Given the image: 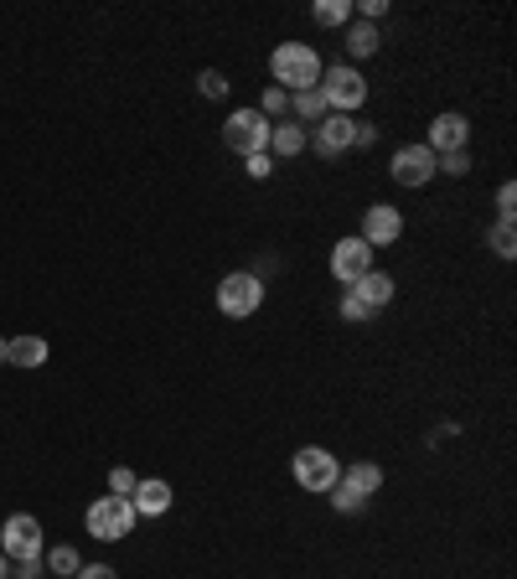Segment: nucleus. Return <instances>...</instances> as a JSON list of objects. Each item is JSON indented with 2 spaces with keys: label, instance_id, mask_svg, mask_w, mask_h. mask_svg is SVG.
I'll return each instance as SVG.
<instances>
[{
  "label": "nucleus",
  "instance_id": "obj_30",
  "mask_svg": "<svg viewBox=\"0 0 517 579\" xmlns=\"http://www.w3.org/2000/svg\"><path fill=\"white\" fill-rule=\"evenodd\" d=\"M497 218H517V187H513V181L497 187Z\"/></svg>",
  "mask_w": 517,
  "mask_h": 579
},
{
  "label": "nucleus",
  "instance_id": "obj_16",
  "mask_svg": "<svg viewBox=\"0 0 517 579\" xmlns=\"http://www.w3.org/2000/svg\"><path fill=\"white\" fill-rule=\"evenodd\" d=\"M6 362H11L16 372H37L47 362V342L42 337H11V342H6Z\"/></svg>",
  "mask_w": 517,
  "mask_h": 579
},
{
  "label": "nucleus",
  "instance_id": "obj_7",
  "mask_svg": "<svg viewBox=\"0 0 517 579\" xmlns=\"http://www.w3.org/2000/svg\"><path fill=\"white\" fill-rule=\"evenodd\" d=\"M42 522L31 518V512H11V518L0 522V553L11 559V565H27V559H42Z\"/></svg>",
  "mask_w": 517,
  "mask_h": 579
},
{
  "label": "nucleus",
  "instance_id": "obj_2",
  "mask_svg": "<svg viewBox=\"0 0 517 579\" xmlns=\"http://www.w3.org/2000/svg\"><path fill=\"white\" fill-rule=\"evenodd\" d=\"M321 99L331 114H357V109L368 104V78L357 62H331L321 68Z\"/></svg>",
  "mask_w": 517,
  "mask_h": 579
},
{
  "label": "nucleus",
  "instance_id": "obj_23",
  "mask_svg": "<svg viewBox=\"0 0 517 579\" xmlns=\"http://www.w3.org/2000/svg\"><path fill=\"white\" fill-rule=\"evenodd\" d=\"M253 109H259V114H265L269 124H280V119L290 114V93H285V89H275V83H269V89L259 93V104H253Z\"/></svg>",
  "mask_w": 517,
  "mask_h": 579
},
{
  "label": "nucleus",
  "instance_id": "obj_18",
  "mask_svg": "<svg viewBox=\"0 0 517 579\" xmlns=\"http://www.w3.org/2000/svg\"><path fill=\"white\" fill-rule=\"evenodd\" d=\"M341 47H347V58H372L378 47H384V37H378V27H368V21H347V37H341Z\"/></svg>",
  "mask_w": 517,
  "mask_h": 579
},
{
  "label": "nucleus",
  "instance_id": "obj_25",
  "mask_svg": "<svg viewBox=\"0 0 517 579\" xmlns=\"http://www.w3.org/2000/svg\"><path fill=\"white\" fill-rule=\"evenodd\" d=\"M435 171H445V177H471V150H450V156H435Z\"/></svg>",
  "mask_w": 517,
  "mask_h": 579
},
{
  "label": "nucleus",
  "instance_id": "obj_20",
  "mask_svg": "<svg viewBox=\"0 0 517 579\" xmlns=\"http://www.w3.org/2000/svg\"><path fill=\"white\" fill-rule=\"evenodd\" d=\"M310 21L316 27H347L352 21V0H316L310 6Z\"/></svg>",
  "mask_w": 517,
  "mask_h": 579
},
{
  "label": "nucleus",
  "instance_id": "obj_32",
  "mask_svg": "<svg viewBox=\"0 0 517 579\" xmlns=\"http://www.w3.org/2000/svg\"><path fill=\"white\" fill-rule=\"evenodd\" d=\"M372 140H378V124H368V119H357V150H368Z\"/></svg>",
  "mask_w": 517,
  "mask_h": 579
},
{
  "label": "nucleus",
  "instance_id": "obj_12",
  "mask_svg": "<svg viewBox=\"0 0 517 579\" xmlns=\"http://www.w3.org/2000/svg\"><path fill=\"white\" fill-rule=\"evenodd\" d=\"M466 140H471V119L456 114V109H445V114L429 119V134L425 146L435 150V156H450V150H466Z\"/></svg>",
  "mask_w": 517,
  "mask_h": 579
},
{
  "label": "nucleus",
  "instance_id": "obj_11",
  "mask_svg": "<svg viewBox=\"0 0 517 579\" xmlns=\"http://www.w3.org/2000/svg\"><path fill=\"white\" fill-rule=\"evenodd\" d=\"M362 243L368 249H394L404 238V208H394V202H372L368 212H362Z\"/></svg>",
  "mask_w": 517,
  "mask_h": 579
},
{
  "label": "nucleus",
  "instance_id": "obj_22",
  "mask_svg": "<svg viewBox=\"0 0 517 579\" xmlns=\"http://www.w3.org/2000/svg\"><path fill=\"white\" fill-rule=\"evenodd\" d=\"M487 249L497 253V259H513V253H517V228H513V218H497V223H491Z\"/></svg>",
  "mask_w": 517,
  "mask_h": 579
},
{
  "label": "nucleus",
  "instance_id": "obj_4",
  "mask_svg": "<svg viewBox=\"0 0 517 579\" xmlns=\"http://www.w3.org/2000/svg\"><path fill=\"white\" fill-rule=\"evenodd\" d=\"M135 507L130 497H93L89 512H83V528H89V538H99V543H119V538L135 533Z\"/></svg>",
  "mask_w": 517,
  "mask_h": 579
},
{
  "label": "nucleus",
  "instance_id": "obj_17",
  "mask_svg": "<svg viewBox=\"0 0 517 579\" xmlns=\"http://www.w3.org/2000/svg\"><path fill=\"white\" fill-rule=\"evenodd\" d=\"M337 481H347L357 497H368V502H372V497L384 491V466H378V461H352V466H341Z\"/></svg>",
  "mask_w": 517,
  "mask_h": 579
},
{
  "label": "nucleus",
  "instance_id": "obj_34",
  "mask_svg": "<svg viewBox=\"0 0 517 579\" xmlns=\"http://www.w3.org/2000/svg\"><path fill=\"white\" fill-rule=\"evenodd\" d=\"M0 579H11V559L6 553H0Z\"/></svg>",
  "mask_w": 517,
  "mask_h": 579
},
{
  "label": "nucleus",
  "instance_id": "obj_19",
  "mask_svg": "<svg viewBox=\"0 0 517 579\" xmlns=\"http://www.w3.org/2000/svg\"><path fill=\"white\" fill-rule=\"evenodd\" d=\"M331 114V109H326V99H321V89H306V93H290V119H296L300 130H316V124H321V119Z\"/></svg>",
  "mask_w": 517,
  "mask_h": 579
},
{
  "label": "nucleus",
  "instance_id": "obj_26",
  "mask_svg": "<svg viewBox=\"0 0 517 579\" xmlns=\"http://www.w3.org/2000/svg\"><path fill=\"white\" fill-rule=\"evenodd\" d=\"M197 89H202V99H228V73L202 68V73H197Z\"/></svg>",
  "mask_w": 517,
  "mask_h": 579
},
{
  "label": "nucleus",
  "instance_id": "obj_3",
  "mask_svg": "<svg viewBox=\"0 0 517 579\" xmlns=\"http://www.w3.org/2000/svg\"><path fill=\"white\" fill-rule=\"evenodd\" d=\"M259 306H265V280L253 269H228L218 280V311L228 321H249Z\"/></svg>",
  "mask_w": 517,
  "mask_h": 579
},
{
  "label": "nucleus",
  "instance_id": "obj_35",
  "mask_svg": "<svg viewBox=\"0 0 517 579\" xmlns=\"http://www.w3.org/2000/svg\"><path fill=\"white\" fill-rule=\"evenodd\" d=\"M0 362H6V337H0Z\"/></svg>",
  "mask_w": 517,
  "mask_h": 579
},
{
  "label": "nucleus",
  "instance_id": "obj_31",
  "mask_svg": "<svg viewBox=\"0 0 517 579\" xmlns=\"http://www.w3.org/2000/svg\"><path fill=\"white\" fill-rule=\"evenodd\" d=\"M11 579H42V559H27V565H11Z\"/></svg>",
  "mask_w": 517,
  "mask_h": 579
},
{
  "label": "nucleus",
  "instance_id": "obj_10",
  "mask_svg": "<svg viewBox=\"0 0 517 579\" xmlns=\"http://www.w3.org/2000/svg\"><path fill=\"white\" fill-rule=\"evenodd\" d=\"M368 269H378V264H372V249H368V243H362L357 233L337 238V249H331V280L352 290V284L368 274Z\"/></svg>",
  "mask_w": 517,
  "mask_h": 579
},
{
  "label": "nucleus",
  "instance_id": "obj_8",
  "mask_svg": "<svg viewBox=\"0 0 517 579\" xmlns=\"http://www.w3.org/2000/svg\"><path fill=\"white\" fill-rule=\"evenodd\" d=\"M321 161H341L347 150H357V119L352 114H326L316 130H310V146Z\"/></svg>",
  "mask_w": 517,
  "mask_h": 579
},
{
  "label": "nucleus",
  "instance_id": "obj_5",
  "mask_svg": "<svg viewBox=\"0 0 517 579\" xmlns=\"http://www.w3.org/2000/svg\"><path fill=\"white\" fill-rule=\"evenodd\" d=\"M290 476H296L300 491H310V497H326V491L337 487L341 461L326 446H300L296 456H290Z\"/></svg>",
  "mask_w": 517,
  "mask_h": 579
},
{
  "label": "nucleus",
  "instance_id": "obj_1",
  "mask_svg": "<svg viewBox=\"0 0 517 579\" xmlns=\"http://www.w3.org/2000/svg\"><path fill=\"white\" fill-rule=\"evenodd\" d=\"M269 78H275V89H285V93L321 89V52L310 42H280L269 52Z\"/></svg>",
  "mask_w": 517,
  "mask_h": 579
},
{
  "label": "nucleus",
  "instance_id": "obj_14",
  "mask_svg": "<svg viewBox=\"0 0 517 579\" xmlns=\"http://www.w3.org/2000/svg\"><path fill=\"white\" fill-rule=\"evenodd\" d=\"M357 296L368 300V311L378 316L384 311V306H394V296H399V284H394V274H388V269H368V274H362V280L352 284Z\"/></svg>",
  "mask_w": 517,
  "mask_h": 579
},
{
  "label": "nucleus",
  "instance_id": "obj_13",
  "mask_svg": "<svg viewBox=\"0 0 517 579\" xmlns=\"http://www.w3.org/2000/svg\"><path fill=\"white\" fill-rule=\"evenodd\" d=\"M171 502H177V491H171V481H161V476H140V487H135L130 507H135V518H166L171 512Z\"/></svg>",
  "mask_w": 517,
  "mask_h": 579
},
{
  "label": "nucleus",
  "instance_id": "obj_6",
  "mask_svg": "<svg viewBox=\"0 0 517 579\" xmlns=\"http://www.w3.org/2000/svg\"><path fill=\"white\" fill-rule=\"evenodd\" d=\"M269 130H275V124H269V119L259 114V109H233V114L222 119V146L233 150V156H243V161H249V156L269 150Z\"/></svg>",
  "mask_w": 517,
  "mask_h": 579
},
{
  "label": "nucleus",
  "instance_id": "obj_24",
  "mask_svg": "<svg viewBox=\"0 0 517 579\" xmlns=\"http://www.w3.org/2000/svg\"><path fill=\"white\" fill-rule=\"evenodd\" d=\"M326 497H331V507H337V512H347V518H352V512H362V507H368V497H357V491L347 487V481H337V487L326 491Z\"/></svg>",
  "mask_w": 517,
  "mask_h": 579
},
{
  "label": "nucleus",
  "instance_id": "obj_29",
  "mask_svg": "<svg viewBox=\"0 0 517 579\" xmlns=\"http://www.w3.org/2000/svg\"><path fill=\"white\" fill-rule=\"evenodd\" d=\"M275 166H280V161H275L269 150H259V156H249V161H243V171H249L253 181H269V177H275Z\"/></svg>",
  "mask_w": 517,
  "mask_h": 579
},
{
  "label": "nucleus",
  "instance_id": "obj_27",
  "mask_svg": "<svg viewBox=\"0 0 517 579\" xmlns=\"http://www.w3.org/2000/svg\"><path fill=\"white\" fill-rule=\"evenodd\" d=\"M135 487H140V476H135L130 466H115V471H109V497H135Z\"/></svg>",
  "mask_w": 517,
  "mask_h": 579
},
{
  "label": "nucleus",
  "instance_id": "obj_15",
  "mask_svg": "<svg viewBox=\"0 0 517 579\" xmlns=\"http://www.w3.org/2000/svg\"><path fill=\"white\" fill-rule=\"evenodd\" d=\"M306 146H310V130H300L296 119H280V124L269 130V156H275V161H296Z\"/></svg>",
  "mask_w": 517,
  "mask_h": 579
},
{
  "label": "nucleus",
  "instance_id": "obj_21",
  "mask_svg": "<svg viewBox=\"0 0 517 579\" xmlns=\"http://www.w3.org/2000/svg\"><path fill=\"white\" fill-rule=\"evenodd\" d=\"M42 565L52 569V575H58V579H73L78 569H83V559H78V549H73V543H58V549H47V553H42Z\"/></svg>",
  "mask_w": 517,
  "mask_h": 579
},
{
  "label": "nucleus",
  "instance_id": "obj_9",
  "mask_svg": "<svg viewBox=\"0 0 517 579\" xmlns=\"http://www.w3.org/2000/svg\"><path fill=\"white\" fill-rule=\"evenodd\" d=\"M388 177L399 181V187H429V181L440 177L435 171V150L419 140V146H399L394 150V161H388Z\"/></svg>",
  "mask_w": 517,
  "mask_h": 579
},
{
  "label": "nucleus",
  "instance_id": "obj_28",
  "mask_svg": "<svg viewBox=\"0 0 517 579\" xmlns=\"http://www.w3.org/2000/svg\"><path fill=\"white\" fill-rule=\"evenodd\" d=\"M341 321H372V311H368V300L357 296V290H347V296H341Z\"/></svg>",
  "mask_w": 517,
  "mask_h": 579
},
{
  "label": "nucleus",
  "instance_id": "obj_33",
  "mask_svg": "<svg viewBox=\"0 0 517 579\" xmlns=\"http://www.w3.org/2000/svg\"><path fill=\"white\" fill-rule=\"evenodd\" d=\"M73 579H119V575H115V569H109V565H83Z\"/></svg>",
  "mask_w": 517,
  "mask_h": 579
}]
</instances>
